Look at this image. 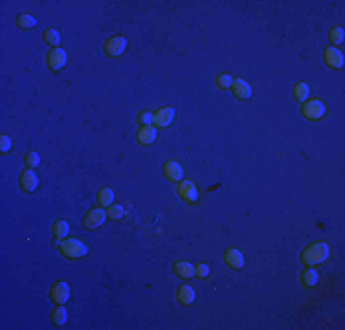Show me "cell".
<instances>
[{"instance_id": "83f0119b", "label": "cell", "mask_w": 345, "mask_h": 330, "mask_svg": "<svg viewBox=\"0 0 345 330\" xmlns=\"http://www.w3.org/2000/svg\"><path fill=\"white\" fill-rule=\"evenodd\" d=\"M329 39H331L333 44H340V42L344 41V30L342 28H333L331 33H329Z\"/></svg>"}, {"instance_id": "5bb4252c", "label": "cell", "mask_w": 345, "mask_h": 330, "mask_svg": "<svg viewBox=\"0 0 345 330\" xmlns=\"http://www.w3.org/2000/svg\"><path fill=\"white\" fill-rule=\"evenodd\" d=\"M37 186H39V178H37V174L31 169H28V171L20 174V187L24 191H35Z\"/></svg>"}, {"instance_id": "4dcf8cb0", "label": "cell", "mask_w": 345, "mask_h": 330, "mask_svg": "<svg viewBox=\"0 0 345 330\" xmlns=\"http://www.w3.org/2000/svg\"><path fill=\"white\" fill-rule=\"evenodd\" d=\"M138 121L141 123V127H147L152 123V112H141L138 116Z\"/></svg>"}, {"instance_id": "ffe728a7", "label": "cell", "mask_w": 345, "mask_h": 330, "mask_svg": "<svg viewBox=\"0 0 345 330\" xmlns=\"http://www.w3.org/2000/svg\"><path fill=\"white\" fill-rule=\"evenodd\" d=\"M68 231H70V228H68V224L65 222V220H57V222L54 224V237L57 240L65 239L68 235Z\"/></svg>"}, {"instance_id": "2e32d148", "label": "cell", "mask_w": 345, "mask_h": 330, "mask_svg": "<svg viewBox=\"0 0 345 330\" xmlns=\"http://www.w3.org/2000/svg\"><path fill=\"white\" fill-rule=\"evenodd\" d=\"M173 271H175L180 279H189V277L195 275V266L193 264H189L188 261H178V263L173 266Z\"/></svg>"}, {"instance_id": "7a4b0ae2", "label": "cell", "mask_w": 345, "mask_h": 330, "mask_svg": "<svg viewBox=\"0 0 345 330\" xmlns=\"http://www.w3.org/2000/svg\"><path fill=\"white\" fill-rule=\"evenodd\" d=\"M59 252L67 259H81L88 253V246L77 239H65L59 242Z\"/></svg>"}, {"instance_id": "4fadbf2b", "label": "cell", "mask_w": 345, "mask_h": 330, "mask_svg": "<svg viewBox=\"0 0 345 330\" xmlns=\"http://www.w3.org/2000/svg\"><path fill=\"white\" fill-rule=\"evenodd\" d=\"M164 174H165V178H167V180L180 182L182 176H184V171H182L180 163H178V162H165Z\"/></svg>"}, {"instance_id": "44dd1931", "label": "cell", "mask_w": 345, "mask_h": 330, "mask_svg": "<svg viewBox=\"0 0 345 330\" xmlns=\"http://www.w3.org/2000/svg\"><path fill=\"white\" fill-rule=\"evenodd\" d=\"M309 94H310V88H309V84H307V83L296 84V88H294V97H296L297 101L305 103V99L309 97Z\"/></svg>"}, {"instance_id": "8fae6325", "label": "cell", "mask_w": 345, "mask_h": 330, "mask_svg": "<svg viewBox=\"0 0 345 330\" xmlns=\"http://www.w3.org/2000/svg\"><path fill=\"white\" fill-rule=\"evenodd\" d=\"M323 59H325V63H327L331 68H336V70L344 66V55H342V52H340L338 48H334V46L325 48V52H323Z\"/></svg>"}, {"instance_id": "7c38bea8", "label": "cell", "mask_w": 345, "mask_h": 330, "mask_svg": "<svg viewBox=\"0 0 345 330\" xmlns=\"http://www.w3.org/2000/svg\"><path fill=\"white\" fill-rule=\"evenodd\" d=\"M156 136H158V131H156V127H152V125L141 127V129L138 131V134H136V138H138V143H141V145L154 143Z\"/></svg>"}, {"instance_id": "3957f363", "label": "cell", "mask_w": 345, "mask_h": 330, "mask_svg": "<svg viewBox=\"0 0 345 330\" xmlns=\"http://www.w3.org/2000/svg\"><path fill=\"white\" fill-rule=\"evenodd\" d=\"M327 112V108H325V103L320 101V99H310L303 105V116L305 118H309V120H320L323 118Z\"/></svg>"}, {"instance_id": "8992f818", "label": "cell", "mask_w": 345, "mask_h": 330, "mask_svg": "<svg viewBox=\"0 0 345 330\" xmlns=\"http://www.w3.org/2000/svg\"><path fill=\"white\" fill-rule=\"evenodd\" d=\"M105 218H107V211L96 207V209H90L85 215V218H83V226H85L86 229H97L101 224L105 222Z\"/></svg>"}, {"instance_id": "5b68a950", "label": "cell", "mask_w": 345, "mask_h": 330, "mask_svg": "<svg viewBox=\"0 0 345 330\" xmlns=\"http://www.w3.org/2000/svg\"><path fill=\"white\" fill-rule=\"evenodd\" d=\"M127 48V39L125 37H110L109 41L105 42V54L109 57H120Z\"/></svg>"}, {"instance_id": "6da1fadb", "label": "cell", "mask_w": 345, "mask_h": 330, "mask_svg": "<svg viewBox=\"0 0 345 330\" xmlns=\"http://www.w3.org/2000/svg\"><path fill=\"white\" fill-rule=\"evenodd\" d=\"M329 257V246L325 242H314L303 250L301 253V263L305 266H318V264L325 263Z\"/></svg>"}, {"instance_id": "d6986e66", "label": "cell", "mask_w": 345, "mask_h": 330, "mask_svg": "<svg viewBox=\"0 0 345 330\" xmlns=\"http://www.w3.org/2000/svg\"><path fill=\"white\" fill-rule=\"evenodd\" d=\"M97 202L101 207H109V205L114 204V191L110 189V187H103V189H99L97 193Z\"/></svg>"}, {"instance_id": "ba28073f", "label": "cell", "mask_w": 345, "mask_h": 330, "mask_svg": "<svg viewBox=\"0 0 345 330\" xmlns=\"http://www.w3.org/2000/svg\"><path fill=\"white\" fill-rule=\"evenodd\" d=\"M178 195H180L182 200H186V202H197V198H199V193H197V187L191 180H182L180 186H178Z\"/></svg>"}, {"instance_id": "f1b7e54d", "label": "cell", "mask_w": 345, "mask_h": 330, "mask_svg": "<svg viewBox=\"0 0 345 330\" xmlns=\"http://www.w3.org/2000/svg\"><path fill=\"white\" fill-rule=\"evenodd\" d=\"M195 275L199 277V279H204V277H207V275H209V266H207V264H204V263L197 264V266H195Z\"/></svg>"}, {"instance_id": "7402d4cb", "label": "cell", "mask_w": 345, "mask_h": 330, "mask_svg": "<svg viewBox=\"0 0 345 330\" xmlns=\"http://www.w3.org/2000/svg\"><path fill=\"white\" fill-rule=\"evenodd\" d=\"M215 84H217L218 88H222V90H228V88H231V84H233V77H231L230 73H218L217 77H215Z\"/></svg>"}, {"instance_id": "30bf717a", "label": "cell", "mask_w": 345, "mask_h": 330, "mask_svg": "<svg viewBox=\"0 0 345 330\" xmlns=\"http://www.w3.org/2000/svg\"><path fill=\"white\" fill-rule=\"evenodd\" d=\"M224 263L233 268V270H241L242 266H244V255H242L237 248H230V250H226L224 253Z\"/></svg>"}, {"instance_id": "9a60e30c", "label": "cell", "mask_w": 345, "mask_h": 330, "mask_svg": "<svg viewBox=\"0 0 345 330\" xmlns=\"http://www.w3.org/2000/svg\"><path fill=\"white\" fill-rule=\"evenodd\" d=\"M231 90H233V94L239 99H250V96H252V88H250V84L244 79H233Z\"/></svg>"}, {"instance_id": "d4e9b609", "label": "cell", "mask_w": 345, "mask_h": 330, "mask_svg": "<svg viewBox=\"0 0 345 330\" xmlns=\"http://www.w3.org/2000/svg\"><path fill=\"white\" fill-rule=\"evenodd\" d=\"M65 321H67V310H65L63 306L54 308V310H52V323L59 327V325H63Z\"/></svg>"}, {"instance_id": "e0dca14e", "label": "cell", "mask_w": 345, "mask_h": 330, "mask_svg": "<svg viewBox=\"0 0 345 330\" xmlns=\"http://www.w3.org/2000/svg\"><path fill=\"white\" fill-rule=\"evenodd\" d=\"M176 299L182 305H191L195 301V290L189 284H182L180 288L176 290Z\"/></svg>"}, {"instance_id": "ac0fdd59", "label": "cell", "mask_w": 345, "mask_h": 330, "mask_svg": "<svg viewBox=\"0 0 345 330\" xmlns=\"http://www.w3.org/2000/svg\"><path fill=\"white\" fill-rule=\"evenodd\" d=\"M318 281H320V273L314 268H309V270H305L301 273V284L305 288H314Z\"/></svg>"}, {"instance_id": "277c9868", "label": "cell", "mask_w": 345, "mask_h": 330, "mask_svg": "<svg viewBox=\"0 0 345 330\" xmlns=\"http://www.w3.org/2000/svg\"><path fill=\"white\" fill-rule=\"evenodd\" d=\"M68 55L63 48H52L48 52V57H46V63H48V68L52 72H59L63 66L67 65Z\"/></svg>"}, {"instance_id": "52a82bcc", "label": "cell", "mask_w": 345, "mask_h": 330, "mask_svg": "<svg viewBox=\"0 0 345 330\" xmlns=\"http://www.w3.org/2000/svg\"><path fill=\"white\" fill-rule=\"evenodd\" d=\"M50 297L57 303V305H63V303H67L70 299V286H68V282L65 281H59L55 282L52 290H50Z\"/></svg>"}, {"instance_id": "9c48e42d", "label": "cell", "mask_w": 345, "mask_h": 330, "mask_svg": "<svg viewBox=\"0 0 345 330\" xmlns=\"http://www.w3.org/2000/svg\"><path fill=\"white\" fill-rule=\"evenodd\" d=\"M173 118H175V110L171 107H164L152 114V123L160 127V129H164V127H167L173 121Z\"/></svg>"}, {"instance_id": "484cf974", "label": "cell", "mask_w": 345, "mask_h": 330, "mask_svg": "<svg viewBox=\"0 0 345 330\" xmlns=\"http://www.w3.org/2000/svg\"><path fill=\"white\" fill-rule=\"evenodd\" d=\"M35 24H37V20L31 17V15H20V17L17 18V26L20 30H30V28H33Z\"/></svg>"}, {"instance_id": "f546056e", "label": "cell", "mask_w": 345, "mask_h": 330, "mask_svg": "<svg viewBox=\"0 0 345 330\" xmlns=\"http://www.w3.org/2000/svg\"><path fill=\"white\" fill-rule=\"evenodd\" d=\"M11 147H13L11 138H9L7 134H2V138H0V150L6 154V152H9V150H11Z\"/></svg>"}, {"instance_id": "4316f807", "label": "cell", "mask_w": 345, "mask_h": 330, "mask_svg": "<svg viewBox=\"0 0 345 330\" xmlns=\"http://www.w3.org/2000/svg\"><path fill=\"white\" fill-rule=\"evenodd\" d=\"M24 163L28 165V167L33 169V167H37V165L41 163V158H39V154H37V152H33V150H31V152H28V154L24 156Z\"/></svg>"}, {"instance_id": "cb8c5ba5", "label": "cell", "mask_w": 345, "mask_h": 330, "mask_svg": "<svg viewBox=\"0 0 345 330\" xmlns=\"http://www.w3.org/2000/svg\"><path fill=\"white\" fill-rule=\"evenodd\" d=\"M107 216H109V218H112V220H120V218H123V216H125V209H123V205H120V204L109 205V209H107Z\"/></svg>"}, {"instance_id": "603a6c76", "label": "cell", "mask_w": 345, "mask_h": 330, "mask_svg": "<svg viewBox=\"0 0 345 330\" xmlns=\"http://www.w3.org/2000/svg\"><path fill=\"white\" fill-rule=\"evenodd\" d=\"M43 37H44V41L48 42L50 46H54V48H57V46H59L61 37H59V31H57V30H52V28H50V30L44 31Z\"/></svg>"}]
</instances>
